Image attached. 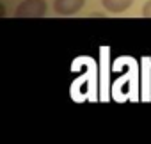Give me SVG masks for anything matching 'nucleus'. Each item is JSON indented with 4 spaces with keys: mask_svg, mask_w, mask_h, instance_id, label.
I'll return each instance as SVG.
<instances>
[{
    "mask_svg": "<svg viewBox=\"0 0 151 144\" xmlns=\"http://www.w3.org/2000/svg\"><path fill=\"white\" fill-rule=\"evenodd\" d=\"M46 14V2L45 0H23L16 7V18H43Z\"/></svg>",
    "mask_w": 151,
    "mask_h": 144,
    "instance_id": "f257e3e1",
    "label": "nucleus"
},
{
    "mask_svg": "<svg viewBox=\"0 0 151 144\" xmlns=\"http://www.w3.org/2000/svg\"><path fill=\"white\" fill-rule=\"evenodd\" d=\"M84 6H86V0H55L53 11L59 16H73L80 13Z\"/></svg>",
    "mask_w": 151,
    "mask_h": 144,
    "instance_id": "f03ea898",
    "label": "nucleus"
},
{
    "mask_svg": "<svg viewBox=\"0 0 151 144\" xmlns=\"http://www.w3.org/2000/svg\"><path fill=\"white\" fill-rule=\"evenodd\" d=\"M101 4L110 13H123L132 6V0H101Z\"/></svg>",
    "mask_w": 151,
    "mask_h": 144,
    "instance_id": "7ed1b4c3",
    "label": "nucleus"
},
{
    "mask_svg": "<svg viewBox=\"0 0 151 144\" xmlns=\"http://www.w3.org/2000/svg\"><path fill=\"white\" fill-rule=\"evenodd\" d=\"M142 16H144V18H151V0H147V2L144 4V7H142Z\"/></svg>",
    "mask_w": 151,
    "mask_h": 144,
    "instance_id": "20e7f679",
    "label": "nucleus"
}]
</instances>
